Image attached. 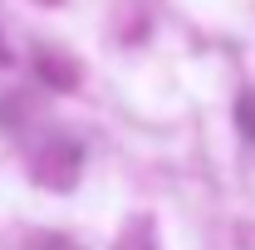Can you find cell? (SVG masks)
<instances>
[{
  "label": "cell",
  "mask_w": 255,
  "mask_h": 250,
  "mask_svg": "<svg viewBox=\"0 0 255 250\" xmlns=\"http://www.w3.org/2000/svg\"><path fill=\"white\" fill-rule=\"evenodd\" d=\"M39 5H59V0H39Z\"/></svg>",
  "instance_id": "7a4b0ae2"
},
{
  "label": "cell",
  "mask_w": 255,
  "mask_h": 250,
  "mask_svg": "<svg viewBox=\"0 0 255 250\" xmlns=\"http://www.w3.org/2000/svg\"><path fill=\"white\" fill-rule=\"evenodd\" d=\"M39 74H44L49 84H59V89L79 84V69H74V64H54V54H44V59H39Z\"/></svg>",
  "instance_id": "6da1fadb"
}]
</instances>
